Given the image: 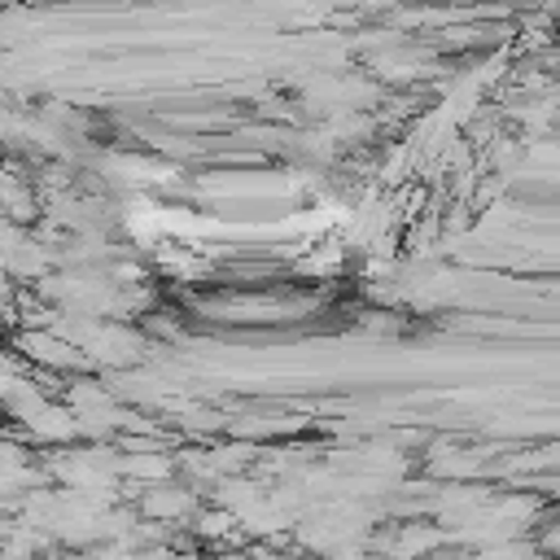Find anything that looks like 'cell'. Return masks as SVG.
Segmentation results:
<instances>
[{"label": "cell", "instance_id": "cell-1", "mask_svg": "<svg viewBox=\"0 0 560 560\" xmlns=\"http://www.w3.org/2000/svg\"><path fill=\"white\" fill-rule=\"evenodd\" d=\"M140 512H149V516H158V521H179V516L192 512V494H188V490H175V494L149 490L144 503H140Z\"/></svg>", "mask_w": 560, "mask_h": 560}, {"label": "cell", "instance_id": "cell-2", "mask_svg": "<svg viewBox=\"0 0 560 560\" xmlns=\"http://www.w3.org/2000/svg\"><path fill=\"white\" fill-rule=\"evenodd\" d=\"M26 354L31 359H39V363H48V368H70V363H79V354H74V346H66V341H52V337H26Z\"/></svg>", "mask_w": 560, "mask_h": 560}]
</instances>
